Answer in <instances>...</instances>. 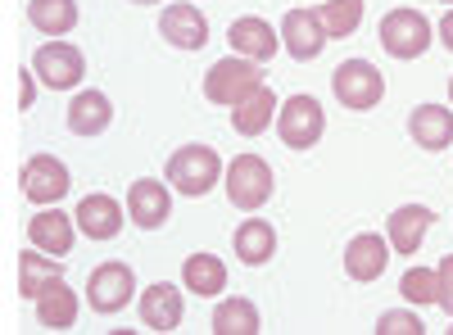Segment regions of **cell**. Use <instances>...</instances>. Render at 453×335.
<instances>
[{
    "instance_id": "1",
    "label": "cell",
    "mask_w": 453,
    "mask_h": 335,
    "mask_svg": "<svg viewBox=\"0 0 453 335\" xmlns=\"http://www.w3.org/2000/svg\"><path fill=\"white\" fill-rule=\"evenodd\" d=\"M222 181H226V200H232V209H241V213H258L277 191L273 164L263 155H236L232 164H226Z\"/></svg>"
},
{
    "instance_id": "2",
    "label": "cell",
    "mask_w": 453,
    "mask_h": 335,
    "mask_svg": "<svg viewBox=\"0 0 453 335\" xmlns=\"http://www.w3.org/2000/svg\"><path fill=\"white\" fill-rule=\"evenodd\" d=\"M164 177L173 181L177 195L200 200V195H209L213 186L222 181V159H218L213 145H181V150H173Z\"/></svg>"
},
{
    "instance_id": "3",
    "label": "cell",
    "mask_w": 453,
    "mask_h": 335,
    "mask_svg": "<svg viewBox=\"0 0 453 335\" xmlns=\"http://www.w3.org/2000/svg\"><path fill=\"white\" fill-rule=\"evenodd\" d=\"M376 36H381V50L390 59H422L435 42V27L418 10H390L381 19V27H376Z\"/></svg>"
},
{
    "instance_id": "4",
    "label": "cell",
    "mask_w": 453,
    "mask_h": 335,
    "mask_svg": "<svg viewBox=\"0 0 453 335\" xmlns=\"http://www.w3.org/2000/svg\"><path fill=\"white\" fill-rule=\"evenodd\" d=\"M254 87H263V64H254L245 55H226L204 72V100L226 104V109H236Z\"/></svg>"
},
{
    "instance_id": "5",
    "label": "cell",
    "mask_w": 453,
    "mask_h": 335,
    "mask_svg": "<svg viewBox=\"0 0 453 335\" xmlns=\"http://www.w3.org/2000/svg\"><path fill=\"white\" fill-rule=\"evenodd\" d=\"M331 91H335V100L345 104V109H354V114H367V109L381 104L386 78H381V72H376L367 59H345V64L331 72Z\"/></svg>"
},
{
    "instance_id": "6",
    "label": "cell",
    "mask_w": 453,
    "mask_h": 335,
    "mask_svg": "<svg viewBox=\"0 0 453 335\" xmlns=\"http://www.w3.org/2000/svg\"><path fill=\"white\" fill-rule=\"evenodd\" d=\"M132 294H136V272L132 263H119V258H109V263H100L87 281V304L91 313L100 317H113V313H123L132 304Z\"/></svg>"
},
{
    "instance_id": "7",
    "label": "cell",
    "mask_w": 453,
    "mask_h": 335,
    "mask_svg": "<svg viewBox=\"0 0 453 335\" xmlns=\"http://www.w3.org/2000/svg\"><path fill=\"white\" fill-rule=\"evenodd\" d=\"M322 132H326V114H322V104L313 95H290L277 109V136H281V145H290V150H313V145L322 141Z\"/></svg>"
},
{
    "instance_id": "8",
    "label": "cell",
    "mask_w": 453,
    "mask_h": 335,
    "mask_svg": "<svg viewBox=\"0 0 453 335\" xmlns=\"http://www.w3.org/2000/svg\"><path fill=\"white\" fill-rule=\"evenodd\" d=\"M32 72L50 91H73L82 82V72H87V59H82V50L73 42H46V46H36V55H32Z\"/></svg>"
},
{
    "instance_id": "9",
    "label": "cell",
    "mask_w": 453,
    "mask_h": 335,
    "mask_svg": "<svg viewBox=\"0 0 453 335\" xmlns=\"http://www.w3.org/2000/svg\"><path fill=\"white\" fill-rule=\"evenodd\" d=\"M68 191H73V177H68V164H64V159H55V155H32V159L23 164V195H27L36 209L59 204Z\"/></svg>"
},
{
    "instance_id": "10",
    "label": "cell",
    "mask_w": 453,
    "mask_h": 335,
    "mask_svg": "<svg viewBox=\"0 0 453 335\" xmlns=\"http://www.w3.org/2000/svg\"><path fill=\"white\" fill-rule=\"evenodd\" d=\"M326 42H331V36H326V23H322L318 10H286V19H281V46H286L290 59L309 64V59H318L326 50Z\"/></svg>"
},
{
    "instance_id": "11",
    "label": "cell",
    "mask_w": 453,
    "mask_h": 335,
    "mask_svg": "<svg viewBox=\"0 0 453 335\" xmlns=\"http://www.w3.org/2000/svg\"><path fill=\"white\" fill-rule=\"evenodd\" d=\"M159 36L177 50H204L209 46V19L200 14V5H191V0H177V5H168L164 19H159Z\"/></svg>"
},
{
    "instance_id": "12",
    "label": "cell",
    "mask_w": 453,
    "mask_h": 335,
    "mask_svg": "<svg viewBox=\"0 0 453 335\" xmlns=\"http://www.w3.org/2000/svg\"><path fill=\"white\" fill-rule=\"evenodd\" d=\"M127 217L136 222L141 232H159L164 222L173 217V195H168V186L155 181V177L132 181V191H127Z\"/></svg>"
},
{
    "instance_id": "13",
    "label": "cell",
    "mask_w": 453,
    "mask_h": 335,
    "mask_svg": "<svg viewBox=\"0 0 453 335\" xmlns=\"http://www.w3.org/2000/svg\"><path fill=\"white\" fill-rule=\"evenodd\" d=\"M226 42H232V55H245L254 64H268L281 50V32H273L268 19L245 14V19H236L232 27H226Z\"/></svg>"
},
{
    "instance_id": "14",
    "label": "cell",
    "mask_w": 453,
    "mask_h": 335,
    "mask_svg": "<svg viewBox=\"0 0 453 335\" xmlns=\"http://www.w3.org/2000/svg\"><path fill=\"white\" fill-rule=\"evenodd\" d=\"M386 268H390V240H381L376 232H358L345 245V272H349V281H358V286L381 281Z\"/></svg>"
},
{
    "instance_id": "15",
    "label": "cell",
    "mask_w": 453,
    "mask_h": 335,
    "mask_svg": "<svg viewBox=\"0 0 453 335\" xmlns=\"http://www.w3.org/2000/svg\"><path fill=\"white\" fill-rule=\"evenodd\" d=\"M181 317H186V300H181V290H177V286L155 281V286H145V290H141V326L168 335V331L181 326Z\"/></svg>"
},
{
    "instance_id": "16",
    "label": "cell",
    "mask_w": 453,
    "mask_h": 335,
    "mask_svg": "<svg viewBox=\"0 0 453 335\" xmlns=\"http://www.w3.org/2000/svg\"><path fill=\"white\" fill-rule=\"evenodd\" d=\"M78 217H68V213H59V204H50V209H42V213H32L27 217V240H32V249H46V254H73V240H78V227H73Z\"/></svg>"
},
{
    "instance_id": "17",
    "label": "cell",
    "mask_w": 453,
    "mask_h": 335,
    "mask_svg": "<svg viewBox=\"0 0 453 335\" xmlns=\"http://www.w3.org/2000/svg\"><path fill=\"white\" fill-rule=\"evenodd\" d=\"M78 232L87 236V240H113L123 232V204L113 200V195H82L78 200Z\"/></svg>"
},
{
    "instance_id": "18",
    "label": "cell",
    "mask_w": 453,
    "mask_h": 335,
    "mask_svg": "<svg viewBox=\"0 0 453 335\" xmlns=\"http://www.w3.org/2000/svg\"><path fill=\"white\" fill-rule=\"evenodd\" d=\"M408 136L422 145L426 155H440L453 145V109L444 104H418L408 114Z\"/></svg>"
},
{
    "instance_id": "19",
    "label": "cell",
    "mask_w": 453,
    "mask_h": 335,
    "mask_svg": "<svg viewBox=\"0 0 453 335\" xmlns=\"http://www.w3.org/2000/svg\"><path fill=\"white\" fill-rule=\"evenodd\" d=\"M431 222H435V213H431L426 204H403V209H395L390 222H386L390 249H395V254H418L422 240H426V232H431Z\"/></svg>"
},
{
    "instance_id": "20",
    "label": "cell",
    "mask_w": 453,
    "mask_h": 335,
    "mask_svg": "<svg viewBox=\"0 0 453 335\" xmlns=\"http://www.w3.org/2000/svg\"><path fill=\"white\" fill-rule=\"evenodd\" d=\"M109 123H113V104H109V95L104 91H78L68 100V132L73 136H100V132H109Z\"/></svg>"
},
{
    "instance_id": "21",
    "label": "cell",
    "mask_w": 453,
    "mask_h": 335,
    "mask_svg": "<svg viewBox=\"0 0 453 335\" xmlns=\"http://www.w3.org/2000/svg\"><path fill=\"white\" fill-rule=\"evenodd\" d=\"M232 245H236V258L245 268H263L277 254V232H273V222H263V217H245L236 227Z\"/></svg>"
},
{
    "instance_id": "22",
    "label": "cell",
    "mask_w": 453,
    "mask_h": 335,
    "mask_svg": "<svg viewBox=\"0 0 453 335\" xmlns=\"http://www.w3.org/2000/svg\"><path fill=\"white\" fill-rule=\"evenodd\" d=\"M32 304H36V322H42L46 331H73L78 326V294H73L64 281L46 286Z\"/></svg>"
},
{
    "instance_id": "23",
    "label": "cell",
    "mask_w": 453,
    "mask_h": 335,
    "mask_svg": "<svg viewBox=\"0 0 453 335\" xmlns=\"http://www.w3.org/2000/svg\"><path fill=\"white\" fill-rule=\"evenodd\" d=\"M277 109H281V104H277L273 87H254V91L232 109V127H236V136H258V132H268Z\"/></svg>"
},
{
    "instance_id": "24",
    "label": "cell",
    "mask_w": 453,
    "mask_h": 335,
    "mask_svg": "<svg viewBox=\"0 0 453 335\" xmlns=\"http://www.w3.org/2000/svg\"><path fill=\"white\" fill-rule=\"evenodd\" d=\"M181 286L200 300H213L218 290H226V263L218 254H191L181 263Z\"/></svg>"
},
{
    "instance_id": "25",
    "label": "cell",
    "mask_w": 453,
    "mask_h": 335,
    "mask_svg": "<svg viewBox=\"0 0 453 335\" xmlns=\"http://www.w3.org/2000/svg\"><path fill=\"white\" fill-rule=\"evenodd\" d=\"M27 23L42 36H68L78 27V0H27Z\"/></svg>"
},
{
    "instance_id": "26",
    "label": "cell",
    "mask_w": 453,
    "mask_h": 335,
    "mask_svg": "<svg viewBox=\"0 0 453 335\" xmlns=\"http://www.w3.org/2000/svg\"><path fill=\"white\" fill-rule=\"evenodd\" d=\"M55 281H64V268L46 249H32V254L19 258V294L23 300H36V294H42L46 286H55Z\"/></svg>"
},
{
    "instance_id": "27",
    "label": "cell",
    "mask_w": 453,
    "mask_h": 335,
    "mask_svg": "<svg viewBox=\"0 0 453 335\" xmlns=\"http://www.w3.org/2000/svg\"><path fill=\"white\" fill-rule=\"evenodd\" d=\"M258 308L254 300H245V294H236V300H222L213 308V335H258Z\"/></svg>"
},
{
    "instance_id": "28",
    "label": "cell",
    "mask_w": 453,
    "mask_h": 335,
    "mask_svg": "<svg viewBox=\"0 0 453 335\" xmlns=\"http://www.w3.org/2000/svg\"><path fill=\"white\" fill-rule=\"evenodd\" d=\"M318 14L326 23V36H354L363 23V0H326Z\"/></svg>"
},
{
    "instance_id": "29",
    "label": "cell",
    "mask_w": 453,
    "mask_h": 335,
    "mask_svg": "<svg viewBox=\"0 0 453 335\" xmlns=\"http://www.w3.org/2000/svg\"><path fill=\"white\" fill-rule=\"evenodd\" d=\"M399 294H403L412 308H426V304L440 300V281H435V272H426V268H408L403 281H399Z\"/></svg>"
},
{
    "instance_id": "30",
    "label": "cell",
    "mask_w": 453,
    "mask_h": 335,
    "mask_svg": "<svg viewBox=\"0 0 453 335\" xmlns=\"http://www.w3.org/2000/svg\"><path fill=\"white\" fill-rule=\"evenodd\" d=\"M422 313L418 308H390L376 317V335H422Z\"/></svg>"
},
{
    "instance_id": "31",
    "label": "cell",
    "mask_w": 453,
    "mask_h": 335,
    "mask_svg": "<svg viewBox=\"0 0 453 335\" xmlns=\"http://www.w3.org/2000/svg\"><path fill=\"white\" fill-rule=\"evenodd\" d=\"M435 281H440V300H435V304H440V308L453 317V254H444V258H440Z\"/></svg>"
},
{
    "instance_id": "32",
    "label": "cell",
    "mask_w": 453,
    "mask_h": 335,
    "mask_svg": "<svg viewBox=\"0 0 453 335\" xmlns=\"http://www.w3.org/2000/svg\"><path fill=\"white\" fill-rule=\"evenodd\" d=\"M32 78L36 72L27 68V72H19V109H32V95H36V87H32Z\"/></svg>"
},
{
    "instance_id": "33",
    "label": "cell",
    "mask_w": 453,
    "mask_h": 335,
    "mask_svg": "<svg viewBox=\"0 0 453 335\" xmlns=\"http://www.w3.org/2000/svg\"><path fill=\"white\" fill-rule=\"evenodd\" d=\"M440 42H444V50H453V10L440 19Z\"/></svg>"
},
{
    "instance_id": "34",
    "label": "cell",
    "mask_w": 453,
    "mask_h": 335,
    "mask_svg": "<svg viewBox=\"0 0 453 335\" xmlns=\"http://www.w3.org/2000/svg\"><path fill=\"white\" fill-rule=\"evenodd\" d=\"M132 5H159V0H132Z\"/></svg>"
},
{
    "instance_id": "35",
    "label": "cell",
    "mask_w": 453,
    "mask_h": 335,
    "mask_svg": "<svg viewBox=\"0 0 453 335\" xmlns=\"http://www.w3.org/2000/svg\"><path fill=\"white\" fill-rule=\"evenodd\" d=\"M449 95H453V82H449Z\"/></svg>"
},
{
    "instance_id": "36",
    "label": "cell",
    "mask_w": 453,
    "mask_h": 335,
    "mask_svg": "<svg viewBox=\"0 0 453 335\" xmlns=\"http://www.w3.org/2000/svg\"><path fill=\"white\" fill-rule=\"evenodd\" d=\"M449 331H453V326H449Z\"/></svg>"
}]
</instances>
